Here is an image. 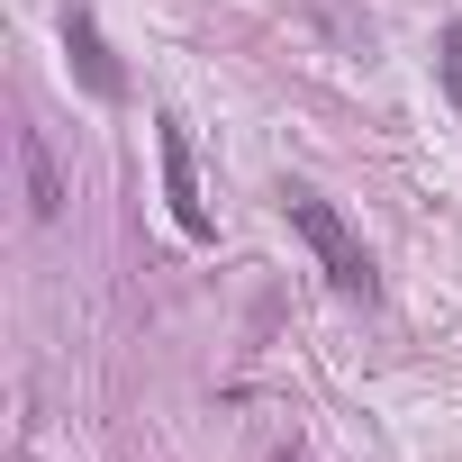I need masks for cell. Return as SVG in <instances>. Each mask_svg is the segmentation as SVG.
Returning <instances> with one entry per match:
<instances>
[{
    "instance_id": "6da1fadb",
    "label": "cell",
    "mask_w": 462,
    "mask_h": 462,
    "mask_svg": "<svg viewBox=\"0 0 462 462\" xmlns=\"http://www.w3.org/2000/svg\"><path fill=\"white\" fill-rule=\"evenodd\" d=\"M282 217L300 226V245L318 254V273H327L336 291H354V300L372 291V254H363V236H354V226L336 217V199H318L309 181H282Z\"/></svg>"
},
{
    "instance_id": "5b68a950",
    "label": "cell",
    "mask_w": 462,
    "mask_h": 462,
    "mask_svg": "<svg viewBox=\"0 0 462 462\" xmlns=\"http://www.w3.org/2000/svg\"><path fill=\"white\" fill-rule=\"evenodd\" d=\"M435 82H444V100H453V118H462V19L435 37Z\"/></svg>"
},
{
    "instance_id": "7a4b0ae2",
    "label": "cell",
    "mask_w": 462,
    "mask_h": 462,
    "mask_svg": "<svg viewBox=\"0 0 462 462\" xmlns=\"http://www.w3.org/2000/svg\"><path fill=\"white\" fill-rule=\"evenodd\" d=\"M163 136V199H172V226H181V236L190 245H208L217 236V217H208V199H199V172H190V136H181V118H154Z\"/></svg>"
},
{
    "instance_id": "3957f363",
    "label": "cell",
    "mask_w": 462,
    "mask_h": 462,
    "mask_svg": "<svg viewBox=\"0 0 462 462\" xmlns=\"http://www.w3.org/2000/svg\"><path fill=\"white\" fill-rule=\"evenodd\" d=\"M64 55H73V82L91 100H127V73H118V55H109V37H100L91 10H64Z\"/></svg>"
},
{
    "instance_id": "277c9868",
    "label": "cell",
    "mask_w": 462,
    "mask_h": 462,
    "mask_svg": "<svg viewBox=\"0 0 462 462\" xmlns=\"http://www.w3.org/2000/svg\"><path fill=\"white\" fill-rule=\"evenodd\" d=\"M19 181H28V217H64V181H55V154L37 127H19Z\"/></svg>"
}]
</instances>
